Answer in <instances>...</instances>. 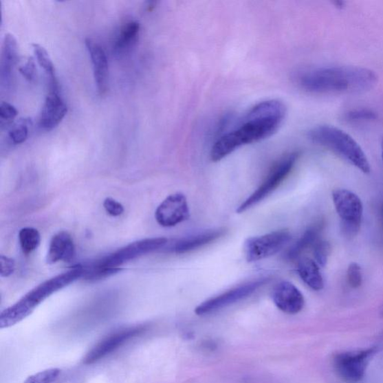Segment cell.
Returning a JSON list of instances; mask_svg holds the SVG:
<instances>
[{
  "mask_svg": "<svg viewBox=\"0 0 383 383\" xmlns=\"http://www.w3.org/2000/svg\"><path fill=\"white\" fill-rule=\"evenodd\" d=\"M67 113V107L61 91H48L39 119V129L50 131L62 122Z\"/></svg>",
  "mask_w": 383,
  "mask_h": 383,
  "instance_id": "13",
  "label": "cell"
},
{
  "mask_svg": "<svg viewBox=\"0 0 383 383\" xmlns=\"http://www.w3.org/2000/svg\"><path fill=\"white\" fill-rule=\"evenodd\" d=\"M146 329L147 327L146 325H138L115 331L94 347L84 357L83 363L85 364H91L98 362L116 351L117 349L124 345L131 339L142 334Z\"/></svg>",
  "mask_w": 383,
  "mask_h": 383,
  "instance_id": "11",
  "label": "cell"
},
{
  "mask_svg": "<svg viewBox=\"0 0 383 383\" xmlns=\"http://www.w3.org/2000/svg\"><path fill=\"white\" fill-rule=\"evenodd\" d=\"M226 232V228L210 230L193 236L182 238L168 246L167 250L176 254H185L197 250L219 239Z\"/></svg>",
  "mask_w": 383,
  "mask_h": 383,
  "instance_id": "17",
  "label": "cell"
},
{
  "mask_svg": "<svg viewBox=\"0 0 383 383\" xmlns=\"http://www.w3.org/2000/svg\"><path fill=\"white\" fill-rule=\"evenodd\" d=\"M381 217H382V225H383V204H382V206L381 208Z\"/></svg>",
  "mask_w": 383,
  "mask_h": 383,
  "instance_id": "33",
  "label": "cell"
},
{
  "mask_svg": "<svg viewBox=\"0 0 383 383\" xmlns=\"http://www.w3.org/2000/svg\"><path fill=\"white\" fill-rule=\"evenodd\" d=\"M19 111L12 105L7 102H2L0 105V126L1 130H6L13 123L15 118L18 116Z\"/></svg>",
  "mask_w": 383,
  "mask_h": 383,
  "instance_id": "26",
  "label": "cell"
},
{
  "mask_svg": "<svg viewBox=\"0 0 383 383\" xmlns=\"http://www.w3.org/2000/svg\"><path fill=\"white\" fill-rule=\"evenodd\" d=\"M14 261L2 254L0 256V275H1V277L10 276L14 274Z\"/></svg>",
  "mask_w": 383,
  "mask_h": 383,
  "instance_id": "32",
  "label": "cell"
},
{
  "mask_svg": "<svg viewBox=\"0 0 383 383\" xmlns=\"http://www.w3.org/2000/svg\"><path fill=\"white\" fill-rule=\"evenodd\" d=\"M325 223L322 221L310 226L303 236L288 250L286 258L289 261H294L300 257V255L307 249L314 246L319 240Z\"/></svg>",
  "mask_w": 383,
  "mask_h": 383,
  "instance_id": "20",
  "label": "cell"
},
{
  "mask_svg": "<svg viewBox=\"0 0 383 383\" xmlns=\"http://www.w3.org/2000/svg\"><path fill=\"white\" fill-rule=\"evenodd\" d=\"M167 244L168 239L165 237L147 238L127 245L92 263L105 268H120L124 263L163 249Z\"/></svg>",
  "mask_w": 383,
  "mask_h": 383,
  "instance_id": "8",
  "label": "cell"
},
{
  "mask_svg": "<svg viewBox=\"0 0 383 383\" xmlns=\"http://www.w3.org/2000/svg\"><path fill=\"white\" fill-rule=\"evenodd\" d=\"M377 118V114L373 110L363 108L349 110L344 116V120L351 124L371 122Z\"/></svg>",
  "mask_w": 383,
  "mask_h": 383,
  "instance_id": "25",
  "label": "cell"
},
{
  "mask_svg": "<svg viewBox=\"0 0 383 383\" xmlns=\"http://www.w3.org/2000/svg\"><path fill=\"white\" fill-rule=\"evenodd\" d=\"M333 200L338 215L342 220L340 228L345 237H353L359 233L362 217L363 204L354 193L338 189L333 192Z\"/></svg>",
  "mask_w": 383,
  "mask_h": 383,
  "instance_id": "5",
  "label": "cell"
},
{
  "mask_svg": "<svg viewBox=\"0 0 383 383\" xmlns=\"http://www.w3.org/2000/svg\"><path fill=\"white\" fill-rule=\"evenodd\" d=\"M272 298L276 307L287 314L299 313L305 305L304 296L299 289L286 281L276 285Z\"/></svg>",
  "mask_w": 383,
  "mask_h": 383,
  "instance_id": "15",
  "label": "cell"
},
{
  "mask_svg": "<svg viewBox=\"0 0 383 383\" xmlns=\"http://www.w3.org/2000/svg\"><path fill=\"white\" fill-rule=\"evenodd\" d=\"M294 80L300 89L316 95H350L372 89L377 76L360 66L335 65L303 68Z\"/></svg>",
  "mask_w": 383,
  "mask_h": 383,
  "instance_id": "2",
  "label": "cell"
},
{
  "mask_svg": "<svg viewBox=\"0 0 383 383\" xmlns=\"http://www.w3.org/2000/svg\"><path fill=\"white\" fill-rule=\"evenodd\" d=\"M286 107L282 101L269 100L251 108L239 124L217 140L210 151L212 161L222 160L245 144L270 138L283 124Z\"/></svg>",
  "mask_w": 383,
  "mask_h": 383,
  "instance_id": "1",
  "label": "cell"
},
{
  "mask_svg": "<svg viewBox=\"0 0 383 383\" xmlns=\"http://www.w3.org/2000/svg\"><path fill=\"white\" fill-rule=\"evenodd\" d=\"M83 267H75L42 283L0 314V328L11 327L27 318L47 298L83 278Z\"/></svg>",
  "mask_w": 383,
  "mask_h": 383,
  "instance_id": "3",
  "label": "cell"
},
{
  "mask_svg": "<svg viewBox=\"0 0 383 383\" xmlns=\"http://www.w3.org/2000/svg\"><path fill=\"white\" fill-rule=\"evenodd\" d=\"M382 161H383V143H382Z\"/></svg>",
  "mask_w": 383,
  "mask_h": 383,
  "instance_id": "34",
  "label": "cell"
},
{
  "mask_svg": "<svg viewBox=\"0 0 383 383\" xmlns=\"http://www.w3.org/2000/svg\"><path fill=\"white\" fill-rule=\"evenodd\" d=\"M75 256V245L72 237L67 232H61L51 240L47 254V263L54 265L59 261L71 262Z\"/></svg>",
  "mask_w": 383,
  "mask_h": 383,
  "instance_id": "19",
  "label": "cell"
},
{
  "mask_svg": "<svg viewBox=\"0 0 383 383\" xmlns=\"http://www.w3.org/2000/svg\"><path fill=\"white\" fill-rule=\"evenodd\" d=\"M104 208L107 214L112 217L121 216L124 211L122 204L113 198H107L105 200Z\"/></svg>",
  "mask_w": 383,
  "mask_h": 383,
  "instance_id": "31",
  "label": "cell"
},
{
  "mask_svg": "<svg viewBox=\"0 0 383 383\" xmlns=\"http://www.w3.org/2000/svg\"><path fill=\"white\" fill-rule=\"evenodd\" d=\"M32 127L30 118H22L6 129V140L10 146H19L29 138Z\"/></svg>",
  "mask_w": 383,
  "mask_h": 383,
  "instance_id": "22",
  "label": "cell"
},
{
  "mask_svg": "<svg viewBox=\"0 0 383 383\" xmlns=\"http://www.w3.org/2000/svg\"><path fill=\"white\" fill-rule=\"evenodd\" d=\"M347 281L349 285L353 288H358L362 285V272L359 263L353 262L349 265L347 270Z\"/></svg>",
  "mask_w": 383,
  "mask_h": 383,
  "instance_id": "29",
  "label": "cell"
},
{
  "mask_svg": "<svg viewBox=\"0 0 383 383\" xmlns=\"http://www.w3.org/2000/svg\"><path fill=\"white\" fill-rule=\"evenodd\" d=\"M190 218V208L183 193L168 195L155 211L157 223L163 227H173Z\"/></svg>",
  "mask_w": 383,
  "mask_h": 383,
  "instance_id": "12",
  "label": "cell"
},
{
  "mask_svg": "<svg viewBox=\"0 0 383 383\" xmlns=\"http://www.w3.org/2000/svg\"><path fill=\"white\" fill-rule=\"evenodd\" d=\"M298 157H299V155L297 153H292V154L281 159L270 170L265 180L263 181L259 188L238 207L237 209V214H242V212L256 206V204L265 199L272 192L276 190L277 187L292 173Z\"/></svg>",
  "mask_w": 383,
  "mask_h": 383,
  "instance_id": "6",
  "label": "cell"
},
{
  "mask_svg": "<svg viewBox=\"0 0 383 383\" xmlns=\"http://www.w3.org/2000/svg\"><path fill=\"white\" fill-rule=\"evenodd\" d=\"M19 61V47L12 34L5 36L0 62V82L2 91L10 90L14 83V72Z\"/></svg>",
  "mask_w": 383,
  "mask_h": 383,
  "instance_id": "14",
  "label": "cell"
},
{
  "mask_svg": "<svg viewBox=\"0 0 383 383\" xmlns=\"http://www.w3.org/2000/svg\"><path fill=\"white\" fill-rule=\"evenodd\" d=\"M61 371L58 369H50L40 371L29 377L23 383H52L61 375Z\"/></svg>",
  "mask_w": 383,
  "mask_h": 383,
  "instance_id": "28",
  "label": "cell"
},
{
  "mask_svg": "<svg viewBox=\"0 0 383 383\" xmlns=\"http://www.w3.org/2000/svg\"><path fill=\"white\" fill-rule=\"evenodd\" d=\"M32 48L37 62L46 74L47 82L57 80L54 65L45 47L33 44Z\"/></svg>",
  "mask_w": 383,
  "mask_h": 383,
  "instance_id": "24",
  "label": "cell"
},
{
  "mask_svg": "<svg viewBox=\"0 0 383 383\" xmlns=\"http://www.w3.org/2000/svg\"><path fill=\"white\" fill-rule=\"evenodd\" d=\"M19 72L25 80L34 82L36 79L37 69L35 59L30 57L25 63L19 67Z\"/></svg>",
  "mask_w": 383,
  "mask_h": 383,
  "instance_id": "30",
  "label": "cell"
},
{
  "mask_svg": "<svg viewBox=\"0 0 383 383\" xmlns=\"http://www.w3.org/2000/svg\"><path fill=\"white\" fill-rule=\"evenodd\" d=\"M314 143L335 153L364 174L371 172L369 161L360 144L345 131L330 125H319L309 132Z\"/></svg>",
  "mask_w": 383,
  "mask_h": 383,
  "instance_id": "4",
  "label": "cell"
},
{
  "mask_svg": "<svg viewBox=\"0 0 383 383\" xmlns=\"http://www.w3.org/2000/svg\"><path fill=\"white\" fill-rule=\"evenodd\" d=\"M314 256L316 261L320 267H325L328 262L331 252V245L327 241L319 240L314 245Z\"/></svg>",
  "mask_w": 383,
  "mask_h": 383,
  "instance_id": "27",
  "label": "cell"
},
{
  "mask_svg": "<svg viewBox=\"0 0 383 383\" xmlns=\"http://www.w3.org/2000/svg\"><path fill=\"white\" fill-rule=\"evenodd\" d=\"M375 352V348H370L359 352L338 354L334 365L339 377L347 382H360L364 375L371 357Z\"/></svg>",
  "mask_w": 383,
  "mask_h": 383,
  "instance_id": "10",
  "label": "cell"
},
{
  "mask_svg": "<svg viewBox=\"0 0 383 383\" xmlns=\"http://www.w3.org/2000/svg\"><path fill=\"white\" fill-rule=\"evenodd\" d=\"M297 272L304 283L312 290L318 292L325 287V282L316 261L308 258L301 259L298 263Z\"/></svg>",
  "mask_w": 383,
  "mask_h": 383,
  "instance_id": "21",
  "label": "cell"
},
{
  "mask_svg": "<svg viewBox=\"0 0 383 383\" xmlns=\"http://www.w3.org/2000/svg\"><path fill=\"white\" fill-rule=\"evenodd\" d=\"M19 241L24 254H30L37 250L41 243V235L34 228H23L19 232Z\"/></svg>",
  "mask_w": 383,
  "mask_h": 383,
  "instance_id": "23",
  "label": "cell"
},
{
  "mask_svg": "<svg viewBox=\"0 0 383 383\" xmlns=\"http://www.w3.org/2000/svg\"><path fill=\"white\" fill-rule=\"evenodd\" d=\"M85 45L91 58L99 95L104 96L109 88V63L106 52L98 42L91 39H87Z\"/></svg>",
  "mask_w": 383,
  "mask_h": 383,
  "instance_id": "16",
  "label": "cell"
},
{
  "mask_svg": "<svg viewBox=\"0 0 383 383\" xmlns=\"http://www.w3.org/2000/svg\"><path fill=\"white\" fill-rule=\"evenodd\" d=\"M292 238L287 230L250 237L244 243L245 259L248 262H254L270 258L283 250Z\"/></svg>",
  "mask_w": 383,
  "mask_h": 383,
  "instance_id": "7",
  "label": "cell"
},
{
  "mask_svg": "<svg viewBox=\"0 0 383 383\" xmlns=\"http://www.w3.org/2000/svg\"><path fill=\"white\" fill-rule=\"evenodd\" d=\"M140 32V24L138 21L129 20L123 23L113 42L114 54L120 58L129 54L138 41Z\"/></svg>",
  "mask_w": 383,
  "mask_h": 383,
  "instance_id": "18",
  "label": "cell"
},
{
  "mask_svg": "<svg viewBox=\"0 0 383 383\" xmlns=\"http://www.w3.org/2000/svg\"><path fill=\"white\" fill-rule=\"evenodd\" d=\"M269 281L270 278H265L237 286L200 304L195 312L197 316H202L228 307L249 297L260 287L267 284Z\"/></svg>",
  "mask_w": 383,
  "mask_h": 383,
  "instance_id": "9",
  "label": "cell"
}]
</instances>
